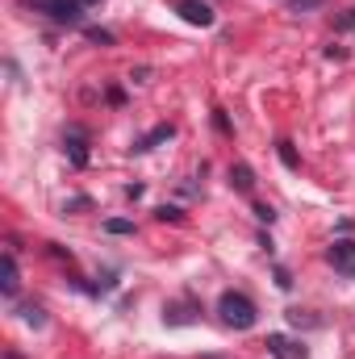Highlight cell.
Here are the masks:
<instances>
[{
    "label": "cell",
    "mask_w": 355,
    "mask_h": 359,
    "mask_svg": "<svg viewBox=\"0 0 355 359\" xmlns=\"http://www.w3.org/2000/svg\"><path fill=\"white\" fill-rule=\"evenodd\" d=\"M217 313H222V322L234 326V330H251V326L260 322V309H255V301H251L247 292H222Z\"/></svg>",
    "instance_id": "1"
},
{
    "label": "cell",
    "mask_w": 355,
    "mask_h": 359,
    "mask_svg": "<svg viewBox=\"0 0 355 359\" xmlns=\"http://www.w3.org/2000/svg\"><path fill=\"white\" fill-rule=\"evenodd\" d=\"M21 313H25V322H29V326H46V313H42V305H25Z\"/></svg>",
    "instance_id": "12"
},
{
    "label": "cell",
    "mask_w": 355,
    "mask_h": 359,
    "mask_svg": "<svg viewBox=\"0 0 355 359\" xmlns=\"http://www.w3.org/2000/svg\"><path fill=\"white\" fill-rule=\"evenodd\" d=\"M80 4H84V8H88V4H100V0H80Z\"/></svg>",
    "instance_id": "17"
},
{
    "label": "cell",
    "mask_w": 355,
    "mask_h": 359,
    "mask_svg": "<svg viewBox=\"0 0 355 359\" xmlns=\"http://www.w3.org/2000/svg\"><path fill=\"white\" fill-rule=\"evenodd\" d=\"M255 217H260V222H267V226H272V222H276V209H272V205H255Z\"/></svg>",
    "instance_id": "16"
},
{
    "label": "cell",
    "mask_w": 355,
    "mask_h": 359,
    "mask_svg": "<svg viewBox=\"0 0 355 359\" xmlns=\"http://www.w3.org/2000/svg\"><path fill=\"white\" fill-rule=\"evenodd\" d=\"M230 188L243 192V196H251V192H255V172H251L247 163H230Z\"/></svg>",
    "instance_id": "7"
},
{
    "label": "cell",
    "mask_w": 355,
    "mask_h": 359,
    "mask_svg": "<svg viewBox=\"0 0 355 359\" xmlns=\"http://www.w3.org/2000/svg\"><path fill=\"white\" fill-rule=\"evenodd\" d=\"M213 126H217V134H230V117H226V109H213Z\"/></svg>",
    "instance_id": "15"
},
{
    "label": "cell",
    "mask_w": 355,
    "mask_h": 359,
    "mask_svg": "<svg viewBox=\"0 0 355 359\" xmlns=\"http://www.w3.org/2000/svg\"><path fill=\"white\" fill-rule=\"evenodd\" d=\"M276 155H280V163H284L288 172H297V168H301V159H297V151H293V142H288V138H280V142H276Z\"/></svg>",
    "instance_id": "8"
},
{
    "label": "cell",
    "mask_w": 355,
    "mask_h": 359,
    "mask_svg": "<svg viewBox=\"0 0 355 359\" xmlns=\"http://www.w3.org/2000/svg\"><path fill=\"white\" fill-rule=\"evenodd\" d=\"M63 151H67V159H72L76 168H84V163H88V130H84V126H72V130L63 134Z\"/></svg>",
    "instance_id": "3"
},
{
    "label": "cell",
    "mask_w": 355,
    "mask_h": 359,
    "mask_svg": "<svg viewBox=\"0 0 355 359\" xmlns=\"http://www.w3.org/2000/svg\"><path fill=\"white\" fill-rule=\"evenodd\" d=\"M105 230H109V234H134V222H126V217H109Z\"/></svg>",
    "instance_id": "11"
},
{
    "label": "cell",
    "mask_w": 355,
    "mask_h": 359,
    "mask_svg": "<svg viewBox=\"0 0 355 359\" xmlns=\"http://www.w3.org/2000/svg\"><path fill=\"white\" fill-rule=\"evenodd\" d=\"M21 4L59 21V25H84V4L80 0H21Z\"/></svg>",
    "instance_id": "2"
},
{
    "label": "cell",
    "mask_w": 355,
    "mask_h": 359,
    "mask_svg": "<svg viewBox=\"0 0 355 359\" xmlns=\"http://www.w3.org/2000/svg\"><path fill=\"white\" fill-rule=\"evenodd\" d=\"M326 0H288V13H309V8H322Z\"/></svg>",
    "instance_id": "13"
},
{
    "label": "cell",
    "mask_w": 355,
    "mask_h": 359,
    "mask_svg": "<svg viewBox=\"0 0 355 359\" xmlns=\"http://www.w3.org/2000/svg\"><path fill=\"white\" fill-rule=\"evenodd\" d=\"M84 38H88V42H96V46H113V42H117L109 29H96V25H84Z\"/></svg>",
    "instance_id": "10"
},
{
    "label": "cell",
    "mask_w": 355,
    "mask_h": 359,
    "mask_svg": "<svg viewBox=\"0 0 355 359\" xmlns=\"http://www.w3.org/2000/svg\"><path fill=\"white\" fill-rule=\"evenodd\" d=\"M0 288H4V297H17V288H21V276H17V259H13V251H4V264H0Z\"/></svg>",
    "instance_id": "6"
},
{
    "label": "cell",
    "mask_w": 355,
    "mask_h": 359,
    "mask_svg": "<svg viewBox=\"0 0 355 359\" xmlns=\"http://www.w3.org/2000/svg\"><path fill=\"white\" fill-rule=\"evenodd\" d=\"M326 259L335 264V271H343V276H355V243L347 238H339L330 251H326Z\"/></svg>",
    "instance_id": "5"
},
{
    "label": "cell",
    "mask_w": 355,
    "mask_h": 359,
    "mask_svg": "<svg viewBox=\"0 0 355 359\" xmlns=\"http://www.w3.org/2000/svg\"><path fill=\"white\" fill-rule=\"evenodd\" d=\"M176 13L188 21V25H201V29L213 25V8H209L205 0H176Z\"/></svg>",
    "instance_id": "4"
},
{
    "label": "cell",
    "mask_w": 355,
    "mask_h": 359,
    "mask_svg": "<svg viewBox=\"0 0 355 359\" xmlns=\"http://www.w3.org/2000/svg\"><path fill=\"white\" fill-rule=\"evenodd\" d=\"M172 134H176V130H172V126H155V130H151V134H147V138H142V142H138V147H134V151H151V147H155V142H163V138H172Z\"/></svg>",
    "instance_id": "9"
},
{
    "label": "cell",
    "mask_w": 355,
    "mask_h": 359,
    "mask_svg": "<svg viewBox=\"0 0 355 359\" xmlns=\"http://www.w3.org/2000/svg\"><path fill=\"white\" fill-rule=\"evenodd\" d=\"M155 217H159V222H180L184 213H180L176 205H159V213H155Z\"/></svg>",
    "instance_id": "14"
}]
</instances>
